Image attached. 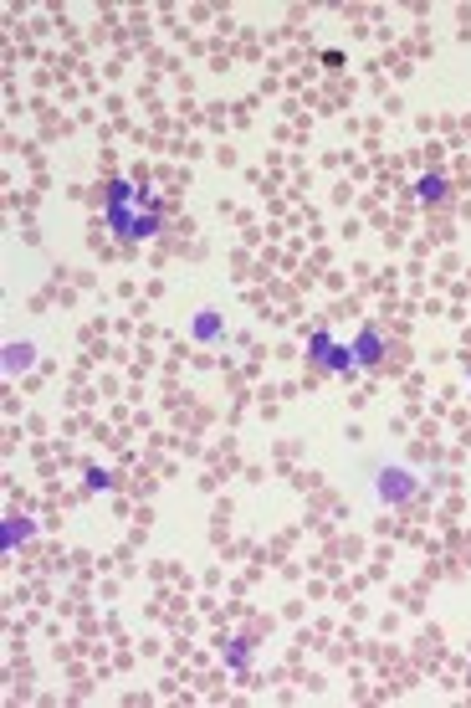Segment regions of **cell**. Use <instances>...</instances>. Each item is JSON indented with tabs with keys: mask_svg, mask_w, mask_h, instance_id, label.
Wrapping results in <instances>:
<instances>
[{
	"mask_svg": "<svg viewBox=\"0 0 471 708\" xmlns=\"http://www.w3.org/2000/svg\"><path fill=\"white\" fill-rule=\"evenodd\" d=\"M139 195H143V190H134V180H113V185H108V201H102V221H108V231L123 236V242H149V236H159L164 201L149 195V206L134 210Z\"/></svg>",
	"mask_w": 471,
	"mask_h": 708,
	"instance_id": "6da1fadb",
	"label": "cell"
},
{
	"mask_svg": "<svg viewBox=\"0 0 471 708\" xmlns=\"http://www.w3.org/2000/svg\"><path fill=\"white\" fill-rule=\"evenodd\" d=\"M307 359H313L318 370H328V375H353V370H359L353 350L338 344L333 333H313V339H307Z\"/></svg>",
	"mask_w": 471,
	"mask_h": 708,
	"instance_id": "7a4b0ae2",
	"label": "cell"
},
{
	"mask_svg": "<svg viewBox=\"0 0 471 708\" xmlns=\"http://www.w3.org/2000/svg\"><path fill=\"white\" fill-rule=\"evenodd\" d=\"M420 493V478L410 473V467H379V478H374V498L389 503V508H400Z\"/></svg>",
	"mask_w": 471,
	"mask_h": 708,
	"instance_id": "3957f363",
	"label": "cell"
},
{
	"mask_svg": "<svg viewBox=\"0 0 471 708\" xmlns=\"http://www.w3.org/2000/svg\"><path fill=\"white\" fill-rule=\"evenodd\" d=\"M385 333H379V324H364L359 329V339H353V359H359V370H379L385 365Z\"/></svg>",
	"mask_w": 471,
	"mask_h": 708,
	"instance_id": "277c9868",
	"label": "cell"
},
{
	"mask_svg": "<svg viewBox=\"0 0 471 708\" xmlns=\"http://www.w3.org/2000/svg\"><path fill=\"white\" fill-rule=\"evenodd\" d=\"M31 365H37V344H31V339H11V344H5V359H0V370H5V380H16V375H26V370H31Z\"/></svg>",
	"mask_w": 471,
	"mask_h": 708,
	"instance_id": "5b68a950",
	"label": "cell"
},
{
	"mask_svg": "<svg viewBox=\"0 0 471 708\" xmlns=\"http://www.w3.org/2000/svg\"><path fill=\"white\" fill-rule=\"evenodd\" d=\"M251 646H256V642H246V637H236V642H225V646H221L225 667H231L236 678H246V667H251Z\"/></svg>",
	"mask_w": 471,
	"mask_h": 708,
	"instance_id": "8992f818",
	"label": "cell"
},
{
	"mask_svg": "<svg viewBox=\"0 0 471 708\" xmlns=\"http://www.w3.org/2000/svg\"><path fill=\"white\" fill-rule=\"evenodd\" d=\"M446 195H451V190H446L441 175H420V180H415V201H426V206H441Z\"/></svg>",
	"mask_w": 471,
	"mask_h": 708,
	"instance_id": "52a82bcc",
	"label": "cell"
},
{
	"mask_svg": "<svg viewBox=\"0 0 471 708\" xmlns=\"http://www.w3.org/2000/svg\"><path fill=\"white\" fill-rule=\"evenodd\" d=\"M190 333H195V339H200V344H215V339H221V333H225V324H221V313H215V309H205L200 318H195V329H190Z\"/></svg>",
	"mask_w": 471,
	"mask_h": 708,
	"instance_id": "ba28073f",
	"label": "cell"
},
{
	"mask_svg": "<svg viewBox=\"0 0 471 708\" xmlns=\"http://www.w3.org/2000/svg\"><path fill=\"white\" fill-rule=\"evenodd\" d=\"M31 534H37V523H31V519H5V529H0V544H5V549H16V544L31 539Z\"/></svg>",
	"mask_w": 471,
	"mask_h": 708,
	"instance_id": "9c48e42d",
	"label": "cell"
},
{
	"mask_svg": "<svg viewBox=\"0 0 471 708\" xmlns=\"http://www.w3.org/2000/svg\"><path fill=\"white\" fill-rule=\"evenodd\" d=\"M113 473H108V467H87V493H108V488H113Z\"/></svg>",
	"mask_w": 471,
	"mask_h": 708,
	"instance_id": "30bf717a",
	"label": "cell"
},
{
	"mask_svg": "<svg viewBox=\"0 0 471 708\" xmlns=\"http://www.w3.org/2000/svg\"><path fill=\"white\" fill-rule=\"evenodd\" d=\"M467 375H471V370H467Z\"/></svg>",
	"mask_w": 471,
	"mask_h": 708,
	"instance_id": "8fae6325",
	"label": "cell"
}]
</instances>
